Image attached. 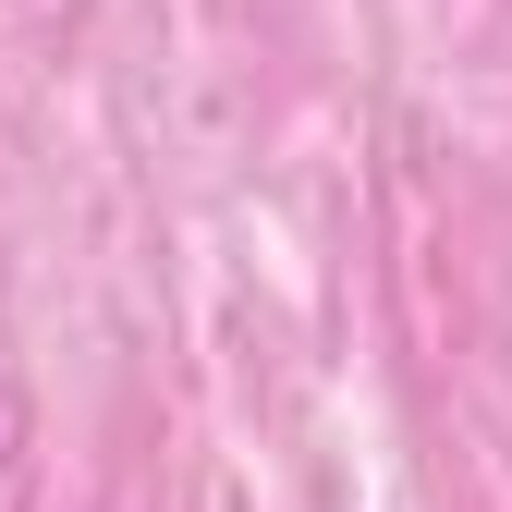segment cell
Returning <instances> with one entry per match:
<instances>
[{
	"mask_svg": "<svg viewBox=\"0 0 512 512\" xmlns=\"http://www.w3.org/2000/svg\"><path fill=\"white\" fill-rule=\"evenodd\" d=\"M0 415H13V403H0Z\"/></svg>",
	"mask_w": 512,
	"mask_h": 512,
	"instance_id": "6da1fadb",
	"label": "cell"
}]
</instances>
